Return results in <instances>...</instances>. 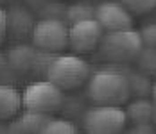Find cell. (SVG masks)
<instances>
[{
	"mask_svg": "<svg viewBox=\"0 0 156 134\" xmlns=\"http://www.w3.org/2000/svg\"><path fill=\"white\" fill-rule=\"evenodd\" d=\"M70 25L63 18H41L32 29V45L47 54L61 52L68 46Z\"/></svg>",
	"mask_w": 156,
	"mask_h": 134,
	"instance_id": "6",
	"label": "cell"
},
{
	"mask_svg": "<svg viewBox=\"0 0 156 134\" xmlns=\"http://www.w3.org/2000/svg\"><path fill=\"white\" fill-rule=\"evenodd\" d=\"M151 97H153V102L156 105V82H153V91H151Z\"/></svg>",
	"mask_w": 156,
	"mask_h": 134,
	"instance_id": "21",
	"label": "cell"
},
{
	"mask_svg": "<svg viewBox=\"0 0 156 134\" xmlns=\"http://www.w3.org/2000/svg\"><path fill=\"white\" fill-rule=\"evenodd\" d=\"M7 13V34L13 36H25V34H32V29L36 25V22L32 20L31 13H27L25 7L22 5H13Z\"/></svg>",
	"mask_w": 156,
	"mask_h": 134,
	"instance_id": "10",
	"label": "cell"
},
{
	"mask_svg": "<svg viewBox=\"0 0 156 134\" xmlns=\"http://www.w3.org/2000/svg\"><path fill=\"white\" fill-rule=\"evenodd\" d=\"M22 93L9 84H0V120H11L20 115Z\"/></svg>",
	"mask_w": 156,
	"mask_h": 134,
	"instance_id": "11",
	"label": "cell"
},
{
	"mask_svg": "<svg viewBox=\"0 0 156 134\" xmlns=\"http://www.w3.org/2000/svg\"><path fill=\"white\" fill-rule=\"evenodd\" d=\"M48 120H50V116H47V115H38V113L25 111L13 123V132L15 134H40V131L45 127V123Z\"/></svg>",
	"mask_w": 156,
	"mask_h": 134,
	"instance_id": "13",
	"label": "cell"
},
{
	"mask_svg": "<svg viewBox=\"0 0 156 134\" xmlns=\"http://www.w3.org/2000/svg\"><path fill=\"white\" fill-rule=\"evenodd\" d=\"M5 36H7V13L5 9L0 7V43L5 40Z\"/></svg>",
	"mask_w": 156,
	"mask_h": 134,
	"instance_id": "20",
	"label": "cell"
},
{
	"mask_svg": "<svg viewBox=\"0 0 156 134\" xmlns=\"http://www.w3.org/2000/svg\"><path fill=\"white\" fill-rule=\"evenodd\" d=\"M90 64L77 54H58L48 61L45 77L59 89L68 91L83 86L90 79Z\"/></svg>",
	"mask_w": 156,
	"mask_h": 134,
	"instance_id": "2",
	"label": "cell"
},
{
	"mask_svg": "<svg viewBox=\"0 0 156 134\" xmlns=\"http://www.w3.org/2000/svg\"><path fill=\"white\" fill-rule=\"evenodd\" d=\"M92 18H95V7L90 5L88 2H76L65 9V22L68 25L83 20H92Z\"/></svg>",
	"mask_w": 156,
	"mask_h": 134,
	"instance_id": "14",
	"label": "cell"
},
{
	"mask_svg": "<svg viewBox=\"0 0 156 134\" xmlns=\"http://www.w3.org/2000/svg\"><path fill=\"white\" fill-rule=\"evenodd\" d=\"M52 59V56L32 46H25V45H18L9 52V63L13 64V68L20 70V72H31L34 68H38L40 64L45 66L47 70L48 61Z\"/></svg>",
	"mask_w": 156,
	"mask_h": 134,
	"instance_id": "9",
	"label": "cell"
},
{
	"mask_svg": "<svg viewBox=\"0 0 156 134\" xmlns=\"http://www.w3.org/2000/svg\"><path fill=\"white\" fill-rule=\"evenodd\" d=\"M124 134H156V129L153 123H131L126 127Z\"/></svg>",
	"mask_w": 156,
	"mask_h": 134,
	"instance_id": "19",
	"label": "cell"
},
{
	"mask_svg": "<svg viewBox=\"0 0 156 134\" xmlns=\"http://www.w3.org/2000/svg\"><path fill=\"white\" fill-rule=\"evenodd\" d=\"M40 134H77V129L70 120L50 118L40 131Z\"/></svg>",
	"mask_w": 156,
	"mask_h": 134,
	"instance_id": "15",
	"label": "cell"
},
{
	"mask_svg": "<svg viewBox=\"0 0 156 134\" xmlns=\"http://www.w3.org/2000/svg\"><path fill=\"white\" fill-rule=\"evenodd\" d=\"M77 134H79V132H77Z\"/></svg>",
	"mask_w": 156,
	"mask_h": 134,
	"instance_id": "24",
	"label": "cell"
},
{
	"mask_svg": "<svg viewBox=\"0 0 156 134\" xmlns=\"http://www.w3.org/2000/svg\"><path fill=\"white\" fill-rule=\"evenodd\" d=\"M0 2H4V0H0Z\"/></svg>",
	"mask_w": 156,
	"mask_h": 134,
	"instance_id": "23",
	"label": "cell"
},
{
	"mask_svg": "<svg viewBox=\"0 0 156 134\" xmlns=\"http://www.w3.org/2000/svg\"><path fill=\"white\" fill-rule=\"evenodd\" d=\"M88 97L95 105H120L131 97L127 74L117 68H101L90 75L86 82Z\"/></svg>",
	"mask_w": 156,
	"mask_h": 134,
	"instance_id": "1",
	"label": "cell"
},
{
	"mask_svg": "<svg viewBox=\"0 0 156 134\" xmlns=\"http://www.w3.org/2000/svg\"><path fill=\"white\" fill-rule=\"evenodd\" d=\"M102 38H104V30H102V27L99 25V22L95 18L83 20V22H77V23L70 25L68 46L77 54L92 52L95 48H99Z\"/></svg>",
	"mask_w": 156,
	"mask_h": 134,
	"instance_id": "7",
	"label": "cell"
},
{
	"mask_svg": "<svg viewBox=\"0 0 156 134\" xmlns=\"http://www.w3.org/2000/svg\"><path fill=\"white\" fill-rule=\"evenodd\" d=\"M142 43L147 48H156V23H147L140 30Z\"/></svg>",
	"mask_w": 156,
	"mask_h": 134,
	"instance_id": "18",
	"label": "cell"
},
{
	"mask_svg": "<svg viewBox=\"0 0 156 134\" xmlns=\"http://www.w3.org/2000/svg\"><path fill=\"white\" fill-rule=\"evenodd\" d=\"M5 63H7V61H5V57H4V56L0 54V70H2L4 66H5Z\"/></svg>",
	"mask_w": 156,
	"mask_h": 134,
	"instance_id": "22",
	"label": "cell"
},
{
	"mask_svg": "<svg viewBox=\"0 0 156 134\" xmlns=\"http://www.w3.org/2000/svg\"><path fill=\"white\" fill-rule=\"evenodd\" d=\"M99 50L104 59L113 61V63H126V61L136 59L144 50L140 30L127 29L104 32V38L99 45Z\"/></svg>",
	"mask_w": 156,
	"mask_h": 134,
	"instance_id": "3",
	"label": "cell"
},
{
	"mask_svg": "<svg viewBox=\"0 0 156 134\" xmlns=\"http://www.w3.org/2000/svg\"><path fill=\"white\" fill-rule=\"evenodd\" d=\"M117 2H120L131 13H138V15L147 13L156 7V0H117Z\"/></svg>",
	"mask_w": 156,
	"mask_h": 134,
	"instance_id": "17",
	"label": "cell"
},
{
	"mask_svg": "<svg viewBox=\"0 0 156 134\" xmlns=\"http://www.w3.org/2000/svg\"><path fill=\"white\" fill-rule=\"evenodd\" d=\"M86 134H124L127 115L120 105H92L83 115Z\"/></svg>",
	"mask_w": 156,
	"mask_h": 134,
	"instance_id": "4",
	"label": "cell"
},
{
	"mask_svg": "<svg viewBox=\"0 0 156 134\" xmlns=\"http://www.w3.org/2000/svg\"><path fill=\"white\" fill-rule=\"evenodd\" d=\"M63 89H59L56 84L45 81H36L22 91V105L29 113L47 115L50 116L63 105Z\"/></svg>",
	"mask_w": 156,
	"mask_h": 134,
	"instance_id": "5",
	"label": "cell"
},
{
	"mask_svg": "<svg viewBox=\"0 0 156 134\" xmlns=\"http://www.w3.org/2000/svg\"><path fill=\"white\" fill-rule=\"evenodd\" d=\"M156 105L153 98H145V97H138L135 100H131L127 107H126V115H127V122L131 123H151L154 120Z\"/></svg>",
	"mask_w": 156,
	"mask_h": 134,
	"instance_id": "12",
	"label": "cell"
},
{
	"mask_svg": "<svg viewBox=\"0 0 156 134\" xmlns=\"http://www.w3.org/2000/svg\"><path fill=\"white\" fill-rule=\"evenodd\" d=\"M95 20L104 32L133 29V15L117 0H104L95 5Z\"/></svg>",
	"mask_w": 156,
	"mask_h": 134,
	"instance_id": "8",
	"label": "cell"
},
{
	"mask_svg": "<svg viewBox=\"0 0 156 134\" xmlns=\"http://www.w3.org/2000/svg\"><path fill=\"white\" fill-rule=\"evenodd\" d=\"M140 70H147V72H156V48H147L144 46L140 56L136 57Z\"/></svg>",
	"mask_w": 156,
	"mask_h": 134,
	"instance_id": "16",
	"label": "cell"
}]
</instances>
